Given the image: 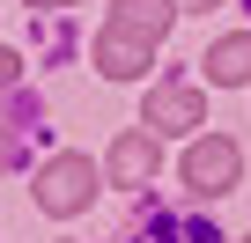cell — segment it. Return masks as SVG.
<instances>
[{
	"label": "cell",
	"instance_id": "cell-6",
	"mask_svg": "<svg viewBox=\"0 0 251 243\" xmlns=\"http://www.w3.org/2000/svg\"><path fill=\"white\" fill-rule=\"evenodd\" d=\"M111 30H126V37L155 44V37L170 30V0H111Z\"/></svg>",
	"mask_w": 251,
	"mask_h": 243
},
{
	"label": "cell",
	"instance_id": "cell-11",
	"mask_svg": "<svg viewBox=\"0 0 251 243\" xmlns=\"http://www.w3.org/2000/svg\"><path fill=\"white\" fill-rule=\"evenodd\" d=\"M30 8H67V0H30Z\"/></svg>",
	"mask_w": 251,
	"mask_h": 243
},
{
	"label": "cell",
	"instance_id": "cell-2",
	"mask_svg": "<svg viewBox=\"0 0 251 243\" xmlns=\"http://www.w3.org/2000/svg\"><path fill=\"white\" fill-rule=\"evenodd\" d=\"M200 199H222L236 177H244V155H236V140H222V133H207V140H192L185 148V170H177Z\"/></svg>",
	"mask_w": 251,
	"mask_h": 243
},
{
	"label": "cell",
	"instance_id": "cell-7",
	"mask_svg": "<svg viewBox=\"0 0 251 243\" xmlns=\"http://www.w3.org/2000/svg\"><path fill=\"white\" fill-rule=\"evenodd\" d=\"M207 81H222V88L251 81V30H244V37H214V44H207Z\"/></svg>",
	"mask_w": 251,
	"mask_h": 243
},
{
	"label": "cell",
	"instance_id": "cell-5",
	"mask_svg": "<svg viewBox=\"0 0 251 243\" xmlns=\"http://www.w3.org/2000/svg\"><path fill=\"white\" fill-rule=\"evenodd\" d=\"M155 133H118L111 140V184H148L155 177Z\"/></svg>",
	"mask_w": 251,
	"mask_h": 243
},
{
	"label": "cell",
	"instance_id": "cell-9",
	"mask_svg": "<svg viewBox=\"0 0 251 243\" xmlns=\"http://www.w3.org/2000/svg\"><path fill=\"white\" fill-rule=\"evenodd\" d=\"M15 74H23V59H15L8 44H0V96H8V88H15Z\"/></svg>",
	"mask_w": 251,
	"mask_h": 243
},
{
	"label": "cell",
	"instance_id": "cell-3",
	"mask_svg": "<svg viewBox=\"0 0 251 243\" xmlns=\"http://www.w3.org/2000/svg\"><path fill=\"white\" fill-rule=\"evenodd\" d=\"M141 126H148V133H192V126H200V88H177V81L155 88L148 110H141Z\"/></svg>",
	"mask_w": 251,
	"mask_h": 243
},
{
	"label": "cell",
	"instance_id": "cell-12",
	"mask_svg": "<svg viewBox=\"0 0 251 243\" xmlns=\"http://www.w3.org/2000/svg\"><path fill=\"white\" fill-rule=\"evenodd\" d=\"M185 8H214V0H185Z\"/></svg>",
	"mask_w": 251,
	"mask_h": 243
},
{
	"label": "cell",
	"instance_id": "cell-8",
	"mask_svg": "<svg viewBox=\"0 0 251 243\" xmlns=\"http://www.w3.org/2000/svg\"><path fill=\"white\" fill-rule=\"evenodd\" d=\"M23 162V140H15V126H0V170H15Z\"/></svg>",
	"mask_w": 251,
	"mask_h": 243
},
{
	"label": "cell",
	"instance_id": "cell-10",
	"mask_svg": "<svg viewBox=\"0 0 251 243\" xmlns=\"http://www.w3.org/2000/svg\"><path fill=\"white\" fill-rule=\"evenodd\" d=\"M126 243H163V228H141V236H126Z\"/></svg>",
	"mask_w": 251,
	"mask_h": 243
},
{
	"label": "cell",
	"instance_id": "cell-4",
	"mask_svg": "<svg viewBox=\"0 0 251 243\" xmlns=\"http://www.w3.org/2000/svg\"><path fill=\"white\" fill-rule=\"evenodd\" d=\"M96 74H103V81H141V74H148V44L126 37V30H103V37H96Z\"/></svg>",
	"mask_w": 251,
	"mask_h": 243
},
{
	"label": "cell",
	"instance_id": "cell-1",
	"mask_svg": "<svg viewBox=\"0 0 251 243\" xmlns=\"http://www.w3.org/2000/svg\"><path fill=\"white\" fill-rule=\"evenodd\" d=\"M89 199H96V162L89 155H52L37 170V206L45 214H81Z\"/></svg>",
	"mask_w": 251,
	"mask_h": 243
}]
</instances>
